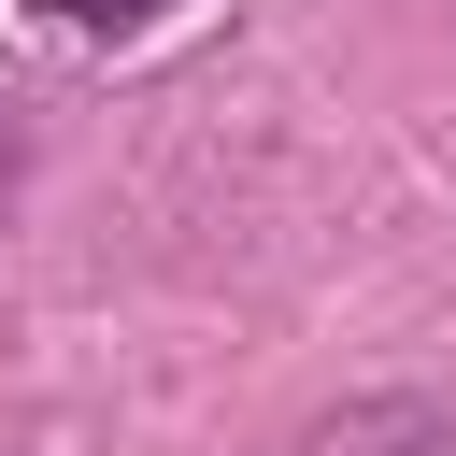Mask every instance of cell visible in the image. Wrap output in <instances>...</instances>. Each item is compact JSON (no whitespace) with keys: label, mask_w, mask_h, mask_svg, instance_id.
I'll list each match as a JSON object with an SVG mask.
<instances>
[{"label":"cell","mask_w":456,"mask_h":456,"mask_svg":"<svg viewBox=\"0 0 456 456\" xmlns=\"http://www.w3.org/2000/svg\"><path fill=\"white\" fill-rule=\"evenodd\" d=\"M14 185H28V142L0 128V228H14Z\"/></svg>","instance_id":"3957f363"},{"label":"cell","mask_w":456,"mask_h":456,"mask_svg":"<svg viewBox=\"0 0 456 456\" xmlns=\"http://www.w3.org/2000/svg\"><path fill=\"white\" fill-rule=\"evenodd\" d=\"M299 456H456V428H442V413H413V399H370V413L314 428Z\"/></svg>","instance_id":"6da1fadb"},{"label":"cell","mask_w":456,"mask_h":456,"mask_svg":"<svg viewBox=\"0 0 456 456\" xmlns=\"http://www.w3.org/2000/svg\"><path fill=\"white\" fill-rule=\"evenodd\" d=\"M43 14H57V28H142L157 0H43Z\"/></svg>","instance_id":"7a4b0ae2"}]
</instances>
